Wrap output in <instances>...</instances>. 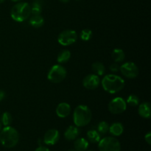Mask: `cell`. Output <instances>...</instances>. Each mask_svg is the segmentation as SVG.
Masks as SVG:
<instances>
[{
  "instance_id": "obj_12",
  "label": "cell",
  "mask_w": 151,
  "mask_h": 151,
  "mask_svg": "<svg viewBox=\"0 0 151 151\" xmlns=\"http://www.w3.org/2000/svg\"><path fill=\"white\" fill-rule=\"evenodd\" d=\"M71 111H72V109H71L70 105L69 103L63 102V103H60L58 105L55 112L58 117L66 118L70 114Z\"/></svg>"
},
{
  "instance_id": "obj_22",
  "label": "cell",
  "mask_w": 151,
  "mask_h": 151,
  "mask_svg": "<svg viewBox=\"0 0 151 151\" xmlns=\"http://www.w3.org/2000/svg\"><path fill=\"white\" fill-rule=\"evenodd\" d=\"M71 58V52L68 50H63L58 53L57 60L59 63H65L69 60Z\"/></svg>"
},
{
  "instance_id": "obj_31",
  "label": "cell",
  "mask_w": 151,
  "mask_h": 151,
  "mask_svg": "<svg viewBox=\"0 0 151 151\" xmlns=\"http://www.w3.org/2000/svg\"><path fill=\"white\" fill-rule=\"evenodd\" d=\"M58 1H60V2H62V3H67V2H69L70 0H58Z\"/></svg>"
},
{
  "instance_id": "obj_18",
  "label": "cell",
  "mask_w": 151,
  "mask_h": 151,
  "mask_svg": "<svg viewBox=\"0 0 151 151\" xmlns=\"http://www.w3.org/2000/svg\"><path fill=\"white\" fill-rule=\"evenodd\" d=\"M86 137L88 141L91 143H98L101 139V135L95 129L88 130L86 134Z\"/></svg>"
},
{
  "instance_id": "obj_3",
  "label": "cell",
  "mask_w": 151,
  "mask_h": 151,
  "mask_svg": "<svg viewBox=\"0 0 151 151\" xmlns=\"http://www.w3.org/2000/svg\"><path fill=\"white\" fill-rule=\"evenodd\" d=\"M92 119V113L89 108L85 105H79L73 112V122L75 125L84 127L88 125Z\"/></svg>"
},
{
  "instance_id": "obj_29",
  "label": "cell",
  "mask_w": 151,
  "mask_h": 151,
  "mask_svg": "<svg viewBox=\"0 0 151 151\" xmlns=\"http://www.w3.org/2000/svg\"><path fill=\"white\" fill-rule=\"evenodd\" d=\"M35 151H50V149L48 148V147H44V146L40 145L39 147H37V148L35 149Z\"/></svg>"
},
{
  "instance_id": "obj_16",
  "label": "cell",
  "mask_w": 151,
  "mask_h": 151,
  "mask_svg": "<svg viewBox=\"0 0 151 151\" xmlns=\"http://www.w3.org/2000/svg\"><path fill=\"white\" fill-rule=\"evenodd\" d=\"M74 147L77 151H86L88 147V141L85 138H77L75 139Z\"/></svg>"
},
{
  "instance_id": "obj_8",
  "label": "cell",
  "mask_w": 151,
  "mask_h": 151,
  "mask_svg": "<svg viewBox=\"0 0 151 151\" xmlns=\"http://www.w3.org/2000/svg\"><path fill=\"white\" fill-rule=\"evenodd\" d=\"M78 40V33L72 29L62 31L58 36V41L62 46H70Z\"/></svg>"
},
{
  "instance_id": "obj_27",
  "label": "cell",
  "mask_w": 151,
  "mask_h": 151,
  "mask_svg": "<svg viewBox=\"0 0 151 151\" xmlns=\"http://www.w3.org/2000/svg\"><path fill=\"white\" fill-rule=\"evenodd\" d=\"M109 69H110L111 72H112L113 73H116V72H119V66L118 64V63H113L109 66Z\"/></svg>"
},
{
  "instance_id": "obj_13",
  "label": "cell",
  "mask_w": 151,
  "mask_h": 151,
  "mask_svg": "<svg viewBox=\"0 0 151 151\" xmlns=\"http://www.w3.org/2000/svg\"><path fill=\"white\" fill-rule=\"evenodd\" d=\"M80 134V129L76 125H70L64 132V138L68 141L76 139Z\"/></svg>"
},
{
  "instance_id": "obj_34",
  "label": "cell",
  "mask_w": 151,
  "mask_h": 151,
  "mask_svg": "<svg viewBox=\"0 0 151 151\" xmlns=\"http://www.w3.org/2000/svg\"><path fill=\"white\" fill-rule=\"evenodd\" d=\"M1 127H2V125H1V122H0V131H1Z\"/></svg>"
},
{
  "instance_id": "obj_9",
  "label": "cell",
  "mask_w": 151,
  "mask_h": 151,
  "mask_svg": "<svg viewBox=\"0 0 151 151\" xmlns=\"http://www.w3.org/2000/svg\"><path fill=\"white\" fill-rule=\"evenodd\" d=\"M108 109L109 111L113 114H120L126 110V101L122 97H116L109 102Z\"/></svg>"
},
{
  "instance_id": "obj_23",
  "label": "cell",
  "mask_w": 151,
  "mask_h": 151,
  "mask_svg": "<svg viewBox=\"0 0 151 151\" xmlns=\"http://www.w3.org/2000/svg\"><path fill=\"white\" fill-rule=\"evenodd\" d=\"M1 125L5 126H10L11 125L12 122H13V116H12L11 114L9 112L6 111L1 114V119H0Z\"/></svg>"
},
{
  "instance_id": "obj_6",
  "label": "cell",
  "mask_w": 151,
  "mask_h": 151,
  "mask_svg": "<svg viewBox=\"0 0 151 151\" xmlns=\"http://www.w3.org/2000/svg\"><path fill=\"white\" fill-rule=\"evenodd\" d=\"M98 149L100 151H120L121 145L114 137H106L100 140Z\"/></svg>"
},
{
  "instance_id": "obj_25",
  "label": "cell",
  "mask_w": 151,
  "mask_h": 151,
  "mask_svg": "<svg viewBox=\"0 0 151 151\" xmlns=\"http://www.w3.org/2000/svg\"><path fill=\"white\" fill-rule=\"evenodd\" d=\"M109 126H110V125L107 122H106V121H101L97 125V131L100 134H106L109 132Z\"/></svg>"
},
{
  "instance_id": "obj_2",
  "label": "cell",
  "mask_w": 151,
  "mask_h": 151,
  "mask_svg": "<svg viewBox=\"0 0 151 151\" xmlns=\"http://www.w3.org/2000/svg\"><path fill=\"white\" fill-rule=\"evenodd\" d=\"M19 141V134L16 128L5 126L0 131V143L7 148H13L17 145Z\"/></svg>"
},
{
  "instance_id": "obj_14",
  "label": "cell",
  "mask_w": 151,
  "mask_h": 151,
  "mask_svg": "<svg viewBox=\"0 0 151 151\" xmlns=\"http://www.w3.org/2000/svg\"><path fill=\"white\" fill-rule=\"evenodd\" d=\"M138 113L141 117L144 118V119H150L151 116L150 103L144 102V103L139 104L138 108Z\"/></svg>"
},
{
  "instance_id": "obj_32",
  "label": "cell",
  "mask_w": 151,
  "mask_h": 151,
  "mask_svg": "<svg viewBox=\"0 0 151 151\" xmlns=\"http://www.w3.org/2000/svg\"><path fill=\"white\" fill-rule=\"evenodd\" d=\"M11 1H13V2H19V1H22V0H10Z\"/></svg>"
},
{
  "instance_id": "obj_5",
  "label": "cell",
  "mask_w": 151,
  "mask_h": 151,
  "mask_svg": "<svg viewBox=\"0 0 151 151\" xmlns=\"http://www.w3.org/2000/svg\"><path fill=\"white\" fill-rule=\"evenodd\" d=\"M67 71L66 68L60 64L52 66L47 74V79L53 83H60L66 78Z\"/></svg>"
},
{
  "instance_id": "obj_7",
  "label": "cell",
  "mask_w": 151,
  "mask_h": 151,
  "mask_svg": "<svg viewBox=\"0 0 151 151\" xmlns=\"http://www.w3.org/2000/svg\"><path fill=\"white\" fill-rule=\"evenodd\" d=\"M119 71L125 78L128 79H134L139 73V69L135 63L128 61L119 66Z\"/></svg>"
},
{
  "instance_id": "obj_28",
  "label": "cell",
  "mask_w": 151,
  "mask_h": 151,
  "mask_svg": "<svg viewBox=\"0 0 151 151\" xmlns=\"http://www.w3.org/2000/svg\"><path fill=\"white\" fill-rule=\"evenodd\" d=\"M145 140L146 142L150 145H151V132H148L147 134H145Z\"/></svg>"
},
{
  "instance_id": "obj_11",
  "label": "cell",
  "mask_w": 151,
  "mask_h": 151,
  "mask_svg": "<svg viewBox=\"0 0 151 151\" xmlns=\"http://www.w3.org/2000/svg\"><path fill=\"white\" fill-rule=\"evenodd\" d=\"M60 133L56 129H50L45 133L44 142L47 145H54L60 139Z\"/></svg>"
},
{
  "instance_id": "obj_30",
  "label": "cell",
  "mask_w": 151,
  "mask_h": 151,
  "mask_svg": "<svg viewBox=\"0 0 151 151\" xmlns=\"http://www.w3.org/2000/svg\"><path fill=\"white\" fill-rule=\"evenodd\" d=\"M5 97V92L3 90L0 89V102L2 101Z\"/></svg>"
},
{
  "instance_id": "obj_24",
  "label": "cell",
  "mask_w": 151,
  "mask_h": 151,
  "mask_svg": "<svg viewBox=\"0 0 151 151\" xmlns=\"http://www.w3.org/2000/svg\"><path fill=\"white\" fill-rule=\"evenodd\" d=\"M126 101L127 105H129L130 106H134V107H136V106H138L139 105V98L137 95L136 94H130L128 97L127 100H125Z\"/></svg>"
},
{
  "instance_id": "obj_37",
  "label": "cell",
  "mask_w": 151,
  "mask_h": 151,
  "mask_svg": "<svg viewBox=\"0 0 151 151\" xmlns=\"http://www.w3.org/2000/svg\"><path fill=\"white\" fill-rule=\"evenodd\" d=\"M77 1H80V0H77Z\"/></svg>"
},
{
  "instance_id": "obj_17",
  "label": "cell",
  "mask_w": 151,
  "mask_h": 151,
  "mask_svg": "<svg viewBox=\"0 0 151 151\" xmlns=\"http://www.w3.org/2000/svg\"><path fill=\"white\" fill-rule=\"evenodd\" d=\"M29 24L35 28H40L44 25V19L41 15H32L29 18Z\"/></svg>"
},
{
  "instance_id": "obj_21",
  "label": "cell",
  "mask_w": 151,
  "mask_h": 151,
  "mask_svg": "<svg viewBox=\"0 0 151 151\" xmlns=\"http://www.w3.org/2000/svg\"><path fill=\"white\" fill-rule=\"evenodd\" d=\"M31 15H41L42 12V1L34 0L30 5Z\"/></svg>"
},
{
  "instance_id": "obj_36",
  "label": "cell",
  "mask_w": 151,
  "mask_h": 151,
  "mask_svg": "<svg viewBox=\"0 0 151 151\" xmlns=\"http://www.w3.org/2000/svg\"><path fill=\"white\" fill-rule=\"evenodd\" d=\"M87 151H94V150H87Z\"/></svg>"
},
{
  "instance_id": "obj_10",
  "label": "cell",
  "mask_w": 151,
  "mask_h": 151,
  "mask_svg": "<svg viewBox=\"0 0 151 151\" xmlns=\"http://www.w3.org/2000/svg\"><path fill=\"white\" fill-rule=\"evenodd\" d=\"M100 79L99 76L94 74H89L83 79V86L84 88L89 90H94L99 86Z\"/></svg>"
},
{
  "instance_id": "obj_1",
  "label": "cell",
  "mask_w": 151,
  "mask_h": 151,
  "mask_svg": "<svg viewBox=\"0 0 151 151\" xmlns=\"http://www.w3.org/2000/svg\"><path fill=\"white\" fill-rule=\"evenodd\" d=\"M103 89L110 94L119 92L125 87V83L123 78L114 74L106 75L100 81Z\"/></svg>"
},
{
  "instance_id": "obj_19",
  "label": "cell",
  "mask_w": 151,
  "mask_h": 151,
  "mask_svg": "<svg viewBox=\"0 0 151 151\" xmlns=\"http://www.w3.org/2000/svg\"><path fill=\"white\" fill-rule=\"evenodd\" d=\"M111 58L115 63H121L125 58V54L122 49L116 48L112 51Z\"/></svg>"
},
{
  "instance_id": "obj_15",
  "label": "cell",
  "mask_w": 151,
  "mask_h": 151,
  "mask_svg": "<svg viewBox=\"0 0 151 151\" xmlns=\"http://www.w3.org/2000/svg\"><path fill=\"white\" fill-rule=\"evenodd\" d=\"M124 131V126L120 122H114L109 126V132L112 135V137H119L122 134Z\"/></svg>"
},
{
  "instance_id": "obj_4",
  "label": "cell",
  "mask_w": 151,
  "mask_h": 151,
  "mask_svg": "<svg viewBox=\"0 0 151 151\" xmlns=\"http://www.w3.org/2000/svg\"><path fill=\"white\" fill-rule=\"evenodd\" d=\"M31 16L30 4L24 1H19L13 6L10 16L17 22H23Z\"/></svg>"
},
{
  "instance_id": "obj_35",
  "label": "cell",
  "mask_w": 151,
  "mask_h": 151,
  "mask_svg": "<svg viewBox=\"0 0 151 151\" xmlns=\"http://www.w3.org/2000/svg\"><path fill=\"white\" fill-rule=\"evenodd\" d=\"M68 151H77V150H75V149H73V150H68Z\"/></svg>"
},
{
  "instance_id": "obj_26",
  "label": "cell",
  "mask_w": 151,
  "mask_h": 151,
  "mask_svg": "<svg viewBox=\"0 0 151 151\" xmlns=\"http://www.w3.org/2000/svg\"><path fill=\"white\" fill-rule=\"evenodd\" d=\"M93 32L90 29H83L80 33V38L82 41H88L92 38Z\"/></svg>"
},
{
  "instance_id": "obj_20",
  "label": "cell",
  "mask_w": 151,
  "mask_h": 151,
  "mask_svg": "<svg viewBox=\"0 0 151 151\" xmlns=\"http://www.w3.org/2000/svg\"><path fill=\"white\" fill-rule=\"evenodd\" d=\"M91 69L94 75H97V76H102L106 72V67L101 62L97 61L93 63L91 65Z\"/></svg>"
},
{
  "instance_id": "obj_33",
  "label": "cell",
  "mask_w": 151,
  "mask_h": 151,
  "mask_svg": "<svg viewBox=\"0 0 151 151\" xmlns=\"http://www.w3.org/2000/svg\"><path fill=\"white\" fill-rule=\"evenodd\" d=\"M5 1V0H0V4H1V3L4 2Z\"/></svg>"
}]
</instances>
